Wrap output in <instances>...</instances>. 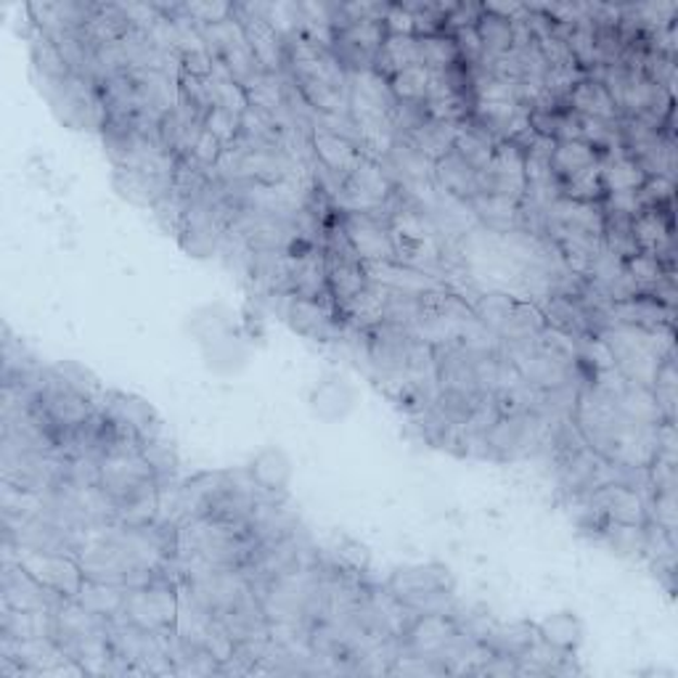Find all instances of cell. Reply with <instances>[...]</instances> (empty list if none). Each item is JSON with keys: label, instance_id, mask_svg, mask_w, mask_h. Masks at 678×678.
<instances>
[{"label": "cell", "instance_id": "obj_44", "mask_svg": "<svg viewBox=\"0 0 678 678\" xmlns=\"http://www.w3.org/2000/svg\"><path fill=\"white\" fill-rule=\"evenodd\" d=\"M424 110H427V117L435 119V123L459 125L472 117V110H475V95L451 93V95H446V99L424 101Z\"/></svg>", "mask_w": 678, "mask_h": 678}, {"label": "cell", "instance_id": "obj_45", "mask_svg": "<svg viewBox=\"0 0 678 678\" xmlns=\"http://www.w3.org/2000/svg\"><path fill=\"white\" fill-rule=\"evenodd\" d=\"M623 266H626V273L631 276V279L636 281V286H639L644 294L650 292L665 273H668V268L663 266V260H660L657 255H652V252H636V255L628 257Z\"/></svg>", "mask_w": 678, "mask_h": 678}, {"label": "cell", "instance_id": "obj_43", "mask_svg": "<svg viewBox=\"0 0 678 678\" xmlns=\"http://www.w3.org/2000/svg\"><path fill=\"white\" fill-rule=\"evenodd\" d=\"M652 393H655V400L660 406V413H663L665 422L676 424V404H678V376H676V361L674 356L665 358L660 363L655 382H652Z\"/></svg>", "mask_w": 678, "mask_h": 678}, {"label": "cell", "instance_id": "obj_12", "mask_svg": "<svg viewBox=\"0 0 678 678\" xmlns=\"http://www.w3.org/2000/svg\"><path fill=\"white\" fill-rule=\"evenodd\" d=\"M233 16L242 24L252 56L257 59L263 72L281 75L286 69V40L276 33L266 16L252 14V11L242 9V3H233Z\"/></svg>", "mask_w": 678, "mask_h": 678}, {"label": "cell", "instance_id": "obj_49", "mask_svg": "<svg viewBox=\"0 0 678 678\" xmlns=\"http://www.w3.org/2000/svg\"><path fill=\"white\" fill-rule=\"evenodd\" d=\"M204 130H209L223 146H231L242 136V117L223 110V106H213L207 112V117H204Z\"/></svg>", "mask_w": 678, "mask_h": 678}, {"label": "cell", "instance_id": "obj_33", "mask_svg": "<svg viewBox=\"0 0 678 678\" xmlns=\"http://www.w3.org/2000/svg\"><path fill=\"white\" fill-rule=\"evenodd\" d=\"M617 411L623 413V417L634 419V422H641V424H663V413H660V406L655 400V393H652L650 387H641V385H631L628 382L626 389H623L621 395H617L615 400Z\"/></svg>", "mask_w": 678, "mask_h": 678}, {"label": "cell", "instance_id": "obj_11", "mask_svg": "<svg viewBox=\"0 0 678 678\" xmlns=\"http://www.w3.org/2000/svg\"><path fill=\"white\" fill-rule=\"evenodd\" d=\"M525 152L514 143L501 141L496 146L490 165L479 172V191L483 194L525 200Z\"/></svg>", "mask_w": 678, "mask_h": 678}, {"label": "cell", "instance_id": "obj_30", "mask_svg": "<svg viewBox=\"0 0 678 678\" xmlns=\"http://www.w3.org/2000/svg\"><path fill=\"white\" fill-rule=\"evenodd\" d=\"M546 327V318L536 303L530 299H514L512 310L503 318V323L498 327L496 337L501 342H517V340H530Z\"/></svg>", "mask_w": 678, "mask_h": 678}, {"label": "cell", "instance_id": "obj_4", "mask_svg": "<svg viewBox=\"0 0 678 678\" xmlns=\"http://www.w3.org/2000/svg\"><path fill=\"white\" fill-rule=\"evenodd\" d=\"M3 560H14L35 580H40L46 588H51L64 599H77L82 584H86V573H82L75 554L29 549V546H16L3 538Z\"/></svg>", "mask_w": 678, "mask_h": 678}, {"label": "cell", "instance_id": "obj_31", "mask_svg": "<svg viewBox=\"0 0 678 678\" xmlns=\"http://www.w3.org/2000/svg\"><path fill=\"white\" fill-rule=\"evenodd\" d=\"M413 64H419V40L413 35H387L374 59V69L387 80Z\"/></svg>", "mask_w": 678, "mask_h": 678}, {"label": "cell", "instance_id": "obj_50", "mask_svg": "<svg viewBox=\"0 0 678 678\" xmlns=\"http://www.w3.org/2000/svg\"><path fill=\"white\" fill-rule=\"evenodd\" d=\"M641 202L644 207H670L674 204V181L670 178L655 176V178H647V183L639 189Z\"/></svg>", "mask_w": 678, "mask_h": 678}, {"label": "cell", "instance_id": "obj_48", "mask_svg": "<svg viewBox=\"0 0 678 678\" xmlns=\"http://www.w3.org/2000/svg\"><path fill=\"white\" fill-rule=\"evenodd\" d=\"M186 209H189V202H186L183 196H178L176 191L170 189L157 204H154L152 213H154V218H157V223L165 228L167 233H172V236L178 239L181 236Z\"/></svg>", "mask_w": 678, "mask_h": 678}, {"label": "cell", "instance_id": "obj_3", "mask_svg": "<svg viewBox=\"0 0 678 678\" xmlns=\"http://www.w3.org/2000/svg\"><path fill=\"white\" fill-rule=\"evenodd\" d=\"M99 470L101 488L117 501V507L157 488V475L149 466V461L143 459L141 446H136V443L106 440L104 453L99 459Z\"/></svg>", "mask_w": 678, "mask_h": 678}, {"label": "cell", "instance_id": "obj_51", "mask_svg": "<svg viewBox=\"0 0 678 678\" xmlns=\"http://www.w3.org/2000/svg\"><path fill=\"white\" fill-rule=\"evenodd\" d=\"M223 149H226L223 143H220L218 138L209 133V130H202V136H200V141H196V146H194V152H191V157L200 162L202 167H215V165H218L220 154H223Z\"/></svg>", "mask_w": 678, "mask_h": 678}, {"label": "cell", "instance_id": "obj_35", "mask_svg": "<svg viewBox=\"0 0 678 678\" xmlns=\"http://www.w3.org/2000/svg\"><path fill=\"white\" fill-rule=\"evenodd\" d=\"M29 51H33L35 69L43 72L46 82H62L72 75L67 62H64L62 51H59V46L53 43L48 35L40 33V29H35V35L29 38Z\"/></svg>", "mask_w": 678, "mask_h": 678}, {"label": "cell", "instance_id": "obj_46", "mask_svg": "<svg viewBox=\"0 0 678 678\" xmlns=\"http://www.w3.org/2000/svg\"><path fill=\"white\" fill-rule=\"evenodd\" d=\"M141 453H143V459L149 461V466H152L154 475H157V479H172V477H176L178 456H176V448H172L170 440H167V435L154 437V440L143 443Z\"/></svg>", "mask_w": 678, "mask_h": 678}, {"label": "cell", "instance_id": "obj_22", "mask_svg": "<svg viewBox=\"0 0 678 678\" xmlns=\"http://www.w3.org/2000/svg\"><path fill=\"white\" fill-rule=\"evenodd\" d=\"M496 146H498L496 138L490 136L475 117L459 123V130H456V141H453V152L459 154L461 159L470 162V165L475 167L477 172H483L485 167L490 165Z\"/></svg>", "mask_w": 678, "mask_h": 678}, {"label": "cell", "instance_id": "obj_21", "mask_svg": "<svg viewBox=\"0 0 678 678\" xmlns=\"http://www.w3.org/2000/svg\"><path fill=\"white\" fill-rule=\"evenodd\" d=\"M567 110L580 114V117L602 119V123H621L623 112L617 110L615 101L610 99L607 88L599 80H584L573 88L567 95Z\"/></svg>", "mask_w": 678, "mask_h": 678}, {"label": "cell", "instance_id": "obj_34", "mask_svg": "<svg viewBox=\"0 0 678 678\" xmlns=\"http://www.w3.org/2000/svg\"><path fill=\"white\" fill-rule=\"evenodd\" d=\"M538 636L536 623H509V626H494L490 634L485 636L483 644H488L496 655L520 657L533 639Z\"/></svg>", "mask_w": 678, "mask_h": 678}, {"label": "cell", "instance_id": "obj_25", "mask_svg": "<svg viewBox=\"0 0 678 678\" xmlns=\"http://www.w3.org/2000/svg\"><path fill=\"white\" fill-rule=\"evenodd\" d=\"M456 130H459V125L435 123V119H427V123H422L419 128H413L411 133L398 136V138H404L406 143H411V146L417 149L419 154H424V157H427L432 165H435V162H440L448 152H453Z\"/></svg>", "mask_w": 678, "mask_h": 678}, {"label": "cell", "instance_id": "obj_32", "mask_svg": "<svg viewBox=\"0 0 678 678\" xmlns=\"http://www.w3.org/2000/svg\"><path fill=\"white\" fill-rule=\"evenodd\" d=\"M602 154L586 141H557L554 157H551V172L557 181H567L575 172L586 170V167L597 165Z\"/></svg>", "mask_w": 678, "mask_h": 678}, {"label": "cell", "instance_id": "obj_16", "mask_svg": "<svg viewBox=\"0 0 678 678\" xmlns=\"http://www.w3.org/2000/svg\"><path fill=\"white\" fill-rule=\"evenodd\" d=\"M363 273L369 281L387 286V290H393V292L424 294V292L446 290V281H440L437 276L419 271V268L404 266V263H398V260L363 263Z\"/></svg>", "mask_w": 678, "mask_h": 678}, {"label": "cell", "instance_id": "obj_17", "mask_svg": "<svg viewBox=\"0 0 678 678\" xmlns=\"http://www.w3.org/2000/svg\"><path fill=\"white\" fill-rule=\"evenodd\" d=\"M389 294H393V290L369 281L356 297L347 299L345 305L337 308L342 323H345L347 329H358V332H369V329L380 327L387 318Z\"/></svg>", "mask_w": 678, "mask_h": 678}, {"label": "cell", "instance_id": "obj_37", "mask_svg": "<svg viewBox=\"0 0 678 678\" xmlns=\"http://www.w3.org/2000/svg\"><path fill=\"white\" fill-rule=\"evenodd\" d=\"M334 35H337L334 43L356 48V51L366 53L369 59H376V53H380V48L387 38V29H385V22H356V24H347V27H342L340 33H334Z\"/></svg>", "mask_w": 678, "mask_h": 678}, {"label": "cell", "instance_id": "obj_54", "mask_svg": "<svg viewBox=\"0 0 678 678\" xmlns=\"http://www.w3.org/2000/svg\"><path fill=\"white\" fill-rule=\"evenodd\" d=\"M483 11L490 16H498V20L512 22L514 16H520L525 11V3H483Z\"/></svg>", "mask_w": 678, "mask_h": 678}, {"label": "cell", "instance_id": "obj_8", "mask_svg": "<svg viewBox=\"0 0 678 678\" xmlns=\"http://www.w3.org/2000/svg\"><path fill=\"white\" fill-rule=\"evenodd\" d=\"M67 602L56 591L46 588L40 580H35L22 565L14 560H3V584H0V604L11 610L27 612H56Z\"/></svg>", "mask_w": 678, "mask_h": 678}, {"label": "cell", "instance_id": "obj_36", "mask_svg": "<svg viewBox=\"0 0 678 678\" xmlns=\"http://www.w3.org/2000/svg\"><path fill=\"white\" fill-rule=\"evenodd\" d=\"M538 636L549 641V644L560 647V650H578V644L584 641V626L575 615L570 612H557V615H549L546 621L536 623Z\"/></svg>", "mask_w": 678, "mask_h": 678}, {"label": "cell", "instance_id": "obj_38", "mask_svg": "<svg viewBox=\"0 0 678 678\" xmlns=\"http://www.w3.org/2000/svg\"><path fill=\"white\" fill-rule=\"evenodd\" d=\"M419 40V64L432 72H448L459 67L461 56L459 48H456L453 38L448 33L430 35V38H417Z\"/></svg>", "mask_w": 678, "mask_h": 678}, {"label": "cell", "instance_id": "obj_42", "mask_svg": "<svg viewBox=\"0 0 678 678\" xmlns=\"http://www.w3.org/2000/svg\"><path fill=\"white\" fill-rule=\"evenodd\" d=\"M432 80V69L424 64H413L395 77H389V88H393L395 101H408V104H424L427 101Z\"/></svg>", "mask_w": 678, "mask_h": 678}, {"label": "cell", "instance_id": "obj_23", "mask_svg": "<svg viewBox=\"0 0 678 678\" xmlns=\"http://www.w3.org/2000/svg\"><path fill=\"white\" fill-rule=\"evenodd\" d=\"M77 602L86 610H91L93 615L104 617V621H123L125 617V604H128V586L117 584H101V580H88L82 584L80 593H77Z\"/></svg>", "mask_w": 678, "mask_h": 678}, {"label": "cell", "instance_id": "obj_26", "mask_svg": "<svg viewBox=\"0 0 678 678\" xmlns=\"http://www.w3.org/2000/svg\"><path fill=\"white\" fill-rule=\"evenodd\" d=\"M114 186H117V191L125 200L141 204V207H154L172 189L170 181L143 176V172L136 170H125V167H114Z\"/></svg>", "mask_w": 678, "mask_h": 678}, {"label": "cell", "instance_id": "obj_29", "mask_svg": "<svg viewBox=\"0 0 678 678\" xmlns=\"http://www.w3.org/2000/svg\"><path fill=\"white\" fill-rule=\"evenodd\" d=\"M247 91V101L252 110L266 112L271 117H286V95H284V72L281 75H271V72H260L257 77L244 86Z\"/></svg>", "mask_w": 678, "mask_h": 678}, {"label": "cell", "instance_id": "obj_24", "mask_svg": "<svg viewBox=\"0 0 678 678\" xmlns=\"http://www.w3.org/2000/svg\"><path fill=\"white\" fill-rule=\"evenodd\" d=\"M644 167L636 162L631 154L623 149V152H610L602 154V183L607 194H623V191H639L647 183Z\"/></svg>", "mask_w": 678, "mask_h": 678}, {"label": "cell", "instance_id": "obj_18", "mask_svg": "<svg viewBox=\"0 0 678 678\" xmlns=\"http://www.w3.org/2000/svg\"><path fill=\"white\" fill-rule=\"evenodd\" d=\"M546 218L551 226L573 228V231L588 233V236H604V207L599 202H575V200H554L546 209Z\"/></svg>", "mask_w": 678, "mask_h": 678}, {"label": "cell", "instance_id": "obj_40", "mask_svg": "<svg viewBox=\"0 0 678 678\" xmlns=\"http://www.w3.org/2000/svg\"><path fill=\"white\" fill-rule=\"evenodd\" d=\"M347 86H350V93L363 95V99L374 101V104H380L387 112H393L395 104H398L393 95V88H389V80L376 69L350 72L347 75Z\"/></svg>", "mask_w": 678, "mask_h": 678}, {"label": "cell", "instance_id": "obj_14", "mask_svg": "<svg viewBox=\"0 0 678 678\" xmlns=\"http://www.w3.org/2000/svg\"><path fill=\"white\" fill-rule=\"evenodd\" d=\"M440 588H453V578L448 573V567L435 565H413V567H400L389 575L387 580V591L393 593L395 599L406 604V607H413L419 599H424L427 593L440 591Z\"/></svg>", "mask_w": 678, "mask_h": 678}, {"label": "cell", "instance_id": "obj_47", "mask_svg": "<svg viewBox=\"0 0 678 678\" xmlns=\"http://www.w3.org/2000/svg\"><path fill=\"white\" fill-rule=\"evenodd\" d=\"M183 14L200 29L215 27V24L233 20V3H223V0H191V3H183Z\"/></svg>", "mask_w": 678, "mask_h": 678}, {"label": "cell", "instance_id": "obj_7", "mask_svg": "<svg viewBox=\"0 0 678 678\" xmlns=\"http://www.w3.org/2000/svg\"><path fill=\"white\" fill-rule=\"evenodd\" d=\"M284 303L281 314L286 321L292 323V329H297L299 334L310 340H340L342 334V318L337 314V303L334 299H305L294 297V294H273Z\"/></svg>", "mask_w": 678, "mask_h": 678}, {"label": "cell", "instance_id": "obj_15", "mask_svg": "<svg viewBox=\"0 0 678 678\" xmlns=\"http://www.w3.org/2000/svg\"><path fill=\"white\" fill-rule=\"evenodd\" d=\"M631 233L639 252H652L663 260V266L674 268V220L670 207H650L631 220Z\"/></svg>", "mask_w": 678, "mask_h": 678}, {"label": "cell", "instance_id": "obj_5", "mask_svg": "<svg viewBox=\"0 0 678 678\" xmlns=\"http://www.w3.org/2000/svg\"><path fill=\"white\" fill-rule=\"evenodd\" d=\"M395 200V181L389 178L387 167L382 162L363 157L350 178H345L337 191H334V204L340 207V215L345 213H382L389 209V202Z\"/></svg>", "mask_w": 678, "mask_h": 678}, {"label": "cell", "instance_id": "obj_20", "mask_svg": "<svg viewBox=\"0 0 678 678\" xmlns=\"http://www.w3.org/2000/svg\"><path fill=\"white\" fill-rule=\"evenodd\" d=\"M435 183L448 196L470 202L479 194V172L456 152H448L440 162H435Z\"/></svg>", "mask_w": 678, "mask_h": 678}, {"label": "cell", "instance_id": "obj_53", "mask_svg": "<svg viewBox=\"0 0 678 678\" xmlns=\"http://www.w3.org/2000/svg\"><path fill=\"white\" fill-rule=\"evenodd\" d=\"M387 35H413V14L404 3H389L385 16ZM417 38V35H413Z\"/></svg>", "mask_w": 678, "mask_h": 678}, {"label": "cell", "instance_id": "obj_6", "mask_svg": "<svg viewBox=\"0 0 678 678\" xmlns=\"http://www.w3.org/2000/svg\"><path fill=\"white\" fill-rule=\"evenodd\" d=\"M125 617L143 631H167L178 621V580L159 575L152 584L128 588Z\"/></svg>", "mask_w": 678, "mask_h": 678}, {"label": "cell", "instance_id": "obj_2", "mask_svg": "<svg viewBox=\"0 0 678 678\" xmlns=\"http://www.w3.org/2000/svg\"><path fill=\"white\" fill-rule=\"evenodd\" d=\"M389 233H393L395 252H398V263L404 266L419 268L424 273H437L443 266V247L437 239L435 226L419 207H393L389 209ZM440 279V276H437ZM443 281V279H440Z\"/></svg>", "mask_w": 678, "mask_h": 678}, {"label": "cell", "instance_id": "obj_52", "mask_svg": "<svg viewBox=\"0 0 678 678\" xmlns=\"http://www.w3.org/2000/svg\"><path fill=\"white\" fill-rule=\"evenodd\" d=\"M479 16H483V3H459L446 20V33L451 35L456 29L477 27Z\"/></svg>", "mask_w": 678, "mask_h": 678}, {"label": "cell", "instance_id": "obj_13", "mask_svg": "<svg viewBox=\"0 0 678 678\" xmlns=\"http://www.w3.org/2000/svg\"><path fill=\"white\" fill-rule=\"evenodd\" d=\"M310 146H314V157L318 165L327 172H332L334 178L345 181L356 172V167L363 162V152L356 141H350L347 136L334 133L329 128H316L310 130Z\"/></svg>", "mask_w": 678, "mask_h": 678}, {"label": "cell", "instance_id": "obj_19", "mask_svg": "<svg viewBox=\"0 0 678 678\" xmlns=\"http://www.w3.org/2000/svg\"><path fill=\"white\" fill-rule=\"evenodd\" d=\"M323 257H327L329 292H332V299L340 308L347 299L356 297V294L369 284V279H366L363 263L358 255H334V252H323Z\"/></svg>", "mask_w": 678, "mask_h": 678}, {"label": "cell", "instance_id": "obj_9", "mask_svg": "<svg viewBox=\"0 0 678 678\" xmlns=\"http://www.w3.org/2000/svg\"><path fill=\"white\" fill-rule=\"evenodd\" d=\"M340 223L345 228L347 239H350L353 250L361 257V263L398 260L387 218H382L380 213H345L340 215Z\"/></svg>", "mask_w": 678, "mask_h": 678}, {"label": "cell", "instance_id": "obj_28", "mask_svg": "<svg viewBox=\"0 0 678 678\" xmlns=\"http://www.w3.org/2000/svg\"><path fill=\"white\" fill-rule=\"evenodd\" d=\"M470 207L483 223L496 228V231H512V228L522 223V202L509 200V196L483 194L479 191L477 196L470 200Z\"/></svg>", "mask_w": 678, "mask_h": 678}, {"label": "cell", "instance_id": "obj_27", "mask_svg": "<svg viewBox=\"0 0 678 678\" xmlns=\"http://www.w3.org/2000/svg\"><path fill=\"white\" fill-rule=\"evenodd\" d=\"M0 636L5 639H40V636H53V612H27V610H0Z\"/></svg>", "mask_w": 678, "mask_h": 678}, {"label": "cell", "instance_id": "obj_1", "mask_svg": "<svg viewBox=\"0 0 678 678\" xmlns=\"http://www.w3.org/2000/svg\"><path fill=\"white\" fill-rule=\"evenodd\" d=\"M255 551L250 530L220 517H194L178 527V557L183 567H247Z\"/></svg>", "mask_w": 678, "mask_h": 678}, {"label": "cell", "instance_id": "obj_39", "mask_svg": "<svg viewBox=\"0 0 678 678\" xmlns=\"http://www.w3.org/2000/svg\"><path fill=\"white\" fill-rule=\"evenodd\" d=\"M560 196L575 202H604L607 191H604L602 183V157H599L597 165L586 167V170L575 172L573 178L560 183Z\"/></svg>", "mask_w": 678, "mask_h": 678}, {"label": "cell", "instance_id": "obj_10", "mask_svg": "<svg viewBox=\"0 0 678 678\" xmlns=\"http://www.w3.org/2000/svg\"><path fill=\"white\" fill-rule=\"evenodd\" d=\"M459 621L451 612H427V615H417L400 644H404V652H411V655L440 660L443 652L459 639Z\"/></svg>", "mask_w": 678, "mask_h": 678}, {"label": "cell", "instance_id": "obj_41", "mask_svg": "<svg viewBox=\"0 0 678 678\" xmlns=\"http://www.w3.org/2000/svg\"><path fill=\"white\" fill-rule=\"evenodd\" d=\"M599 536L610 543L612 551L623 557H644V525H623L604 520L597 527Z\"/></svg>", "mask_w": 678, "mask_h": 678}]
</instances>
